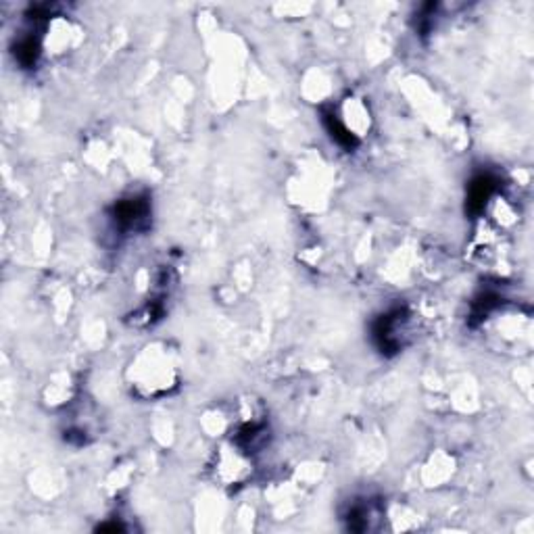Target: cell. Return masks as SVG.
I'll list each match as a JSON object with an SVG mask.
<instances>
[{"label":"cell","instance_id":"obj_4","mask_svg":"<svg viewBox=\"0 0 534 534\" xmlns=\"http://www.w3.org/2000/svg\"><path fill=\"white\" fill-rule=\"evenodd\" d=\"M325 123H328V127H330V131H332V136L337 138L341 145H345V147H355V138L351 136V131H349L347 127H343L337 117L325 113Z\"/></svg>","mask_w":534,"mask_h":534},{"label":"cell","instance_id":"obj_1","mask_svg":"<svg viewBox=\"0 0 534 534\" xmlns=\"http://www.w3.org/2000/svg\"><path fill=\"white\" fill-rule=\"evenodd\" d=\"M149 213L147 200L142 198H129V200H121V203L115 207V220L119 226L123 228H131L136 226L140 220H145Z\"/></svg>","mask_w":534,"mask_h":534},{"label":"cell","instance_id":"obj_3","mask_svg":"<svg viewBox=\"0 0 534 534\" xmlns=\"http://www.w3.org/2000/svg\"><path fill=\"white\" fill-rule=\"evenodd\" d=\"M38 54H40V46H38V42H36L34 38H25V40L19 42V46H17V58H19L21 65L32 67V65L38 61Z\"/></svg>","mask_w":534,"mask_h":534},{"label":"cell","instance_id":"obj_2","mask_svg":"<svg viewBox=\"0 0 534 534\" xmlns=\"http://www.w3.org/2000/svg\"><path fill=\"white\" fill-rule=\"evenodd\" d=\"M495 190V180L489 178V175H480L472 182L470 186V196H467V205H470V209L476 213L484 207V203L491 198Z\"/></svg>","mask_w":534,"mask_h":534}]
</instances>
